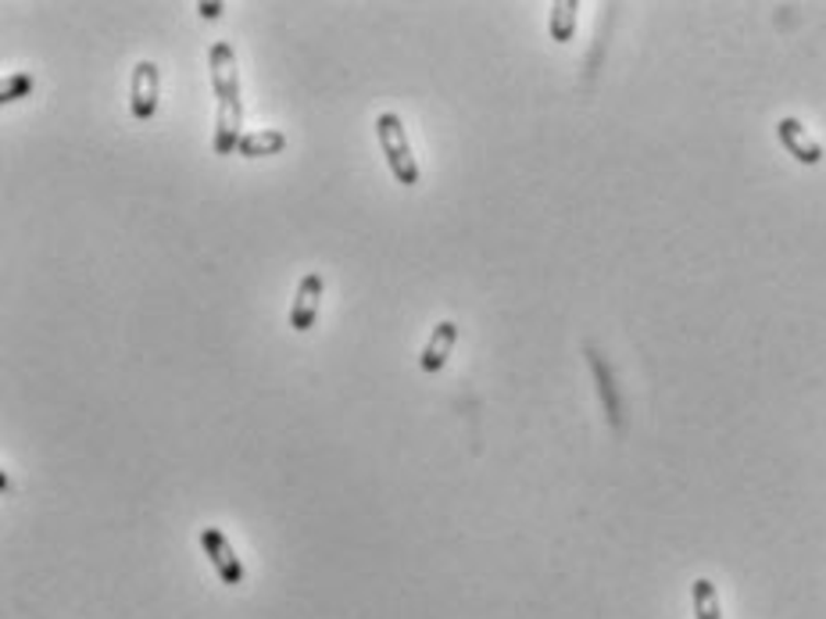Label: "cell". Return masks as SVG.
Masks as SVG:
<instances>
[{
    "label": "cell",
    "instance_id": "obj_7",
    "mask_svg": "<svg viewBox=\"0 0 826 619\" xmlns=\"http://www.w3.org/2000/svg\"><path fill=\"white\" fill-rule=\"evenodd\" d=\"M455 341H458V326H455V322L451 319L437 322V326H433V333H429L426 347H423V355H418V366H423V372H440L444 366H448Z\"/></svg>",
    "mask_w": 826,
    "mask_h": 619
},
{
    "label": "cell",
    "instance_id": "obj_8",
    "mask_svg": "<svg viewBox=\"0 0 826 619\" xmlns=\"http://www.w3.org/2000/svg\"><path fill=\"white\" fill-rule=\"evenodd\" d=\"M587 362H590V369H594V380H598V394H601V405H605L608 423H612L616 429H622V398H619V390H616L612 369H608V362L598 352H594V347H587Z\"/></svg>",
    "mask_w": 826,
    "mask_h": 619
},
{
    "label": "cell",
    "instance_id": "obj_9",
    "mask_svg": "<svg viewBox=\"0 0 826 619\" xmlns=\"http://www.w3.org/2000/svg\"><path fill=\"white\" fill-rule=\"evenodd\" d=\"M576 15H580L576 0H554L551 19H548V33L554 44H569V39L576 36Z\"/></svg>",
    "mask_w": 826,
    "mask_h": 619
},
{
    "label": "cell",
    "instance_id": "obj_3",
    "mask_svg": "<svg viewBox=\"0 0 826 619\" xmlns=\"http://www.w3.org/2000/svg\"><path fill=\"white\" fill-rule=\"evenodd\" d=\"M200 548H205V555L211 559L215 573H219V581L226 587H240L248 581V573H243V562L237 559L233 545H229V537L219 527H205L200 530Z\"/></svg>",
    "mask_w": 826,
    "mask_h": 619
},
{
    "label": "cell",
    "instance_id": "obj_5",
    "mask_svg": "<svg viewBox=\"0 0 826 619\" xmlns=\"http://www.w3.org/2000/svg\"><path fill=\"white\" fill-rule=\"evenodd\" d=\"M322 290H326V284H322V273H308V276L301 279V284H297L294 305H290V316H287L290 330H297V333H308L311 326H316Z\"/></svg>",
    "mask_w": 826,
    "mask_h": 619
},
{
    "label": "cell",
    "instance_id": "obj_11",
    "mask_svg": "<svg viewBox=\"0 0 826 619\" xmlns=\"http://www.w3.org/2000/svg\"><path fill=\"white\" fill-rule=\"evenodd\" d=\"M690 598H695V619H723L720 595H715V584L709 576H698V581L690 584Z\"/></svg>",
    "mask_w": 826,
    "mask_h": 619
},
{
    "label": "cell",
    "instance_id": "obj_2",
    "mask_svg": "<svg viewBox=\"0 0 826 619\" xmlns=\"http://www.w3.org/2000/svg\"><path fill=\"white\" fill-rule=\"evenodd\" d=\"M376 140L383 147V158L390 172H394V180L401 186H415L418 183V161L412 154V144H409V133H404V123L398 112H383L376 118Z\"/></svg>",
    "mask_w": 826,
    "mask_h": 619
},
{
    "label": "cell",
    "instance_id": "obj_10",
    "mask_svg": "<svg viewBox=\"0 0 826 619\" xmlns=\"http://www.w3.org/2000/svg\"><path fill=\"white\" fill-rule=\"evenodd\" d=\"M283 147H287V137H283L279 129H259V133H243L237 151L243 158H268V154H279Z\"/></svg>",
    "mask_w": 826,
    "mask_h": 619
},
{
    "label": "cell",
    "instance_id": "obj_13",
    "mask_svg": "<svg viewBox=\"0 0 826 619\" xmlns=\"http://www.w3.org/2000/svg\"><path fill=\"white\" fill-rule=\"evenodd\" d=\"M200 19H219L222 15V4H197Z\"/></svg>",
    "mask_w": 826,
    "mask_h": 619
},
{
    "label": "cell",
    "instance_id": "obj_6",
    "mask_svg": "<svg viewBox=\"0 0 826 619\" xmlns=\"http://www.w3.org/2000/svg\"><path fill=\"white\" fill-rule=\"evenodd\" d=\"M777 137L783 144V151H788L794 161H802V165H819V161H823V144L812 137V133L798 123V118H780Z\"/></svg>",
    "mask_w": 826,
    "mask_h": 619
},
{
    "label": "cell",
    "instance_id": "obj_4",
    "mask_svg": "<svg viewBox=\"0 0 826 619\" xmlns=\"http://www.w3.org/2000/svg\"><path fill=\"white\" fill-rule=\"evenodd\" d=\"M158 93H161V76L154 61H137L133 69V83H129V112L137 123H151L158 115Z\"/></svg>",
    "mask_w": 826,
    "mask_h": 619
},
{
    "label": "cell",
    "instance_id": "obj_12",
    "mask_svg": "<svg viewBox=\"0 0 826 619\" xmlns=\"http://www.w3.org/2000/svg\"><path fill=\"white\" fill-rule=\"evenodd\" d=\"M33 76H25V72H11L4 83H0V101L4 104H11V101H22V98H30L33 93Z\"/></svg>",
    "mask_w": 826,
    "mask_h": 619
},
{
    "label": "cell",
    "instance_id": "obj_1",
    "mask_svg": "<svg viewBox=\"0 0 826 619\" xmlns=\"http://www.w3.org/2000/svg\"><path fill=\"white\" fill-rule=\"evenodd\" d=\"M208 69H211V90L219 101L215 112V154L226 158L233 154L243 140V101H240V72H237V54L233 47L219 39L208 50Z\"/></svg>",
    "mask_w": 826,
    "mask_h": 619
}]
</instances>
